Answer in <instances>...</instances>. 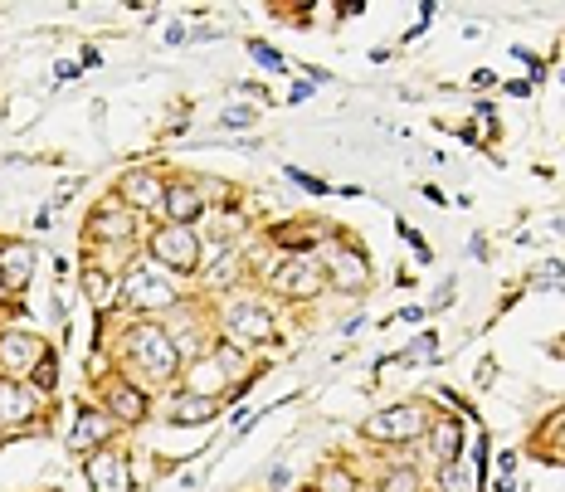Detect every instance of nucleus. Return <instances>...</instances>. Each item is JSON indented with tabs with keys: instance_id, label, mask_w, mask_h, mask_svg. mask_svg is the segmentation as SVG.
Returning a JSON list of instances; mask_svg holds the SVG:
<instances>
[{
	"instance_id": "16",
	"label": "nucleus",
	"mask_w": 565,
	"mask_h": 492,
	"mask_svg": "<svg viewBox=\"0 0 565 492\" xmlns=\"http://www.w3.org/2000/svg\"><path fill=\"white\" fill-rule=\"evenodd\" d=\"M108 410H113V419H122V424H142V419H147V395H142L137 385H113V390H108Z\"/></svg>"
},
{
	"instance_id": "18",
	"label": "nucleus",
	"mask_w": 565,
	"mask_h": 492,
	"mask_svg": "<svg viewBox=\"0 0 565 492\" xmlns=\"http://www.w3.org/2000/svg\"><path fill=\"white\" fill-rule=\"evenodd\" d=\"M88 229L98 234V239H127L132 234V210L117 200V205H103V210H93V220Z\"/></svg>"
},
{
	"instance_id": "11",
	"label": "nucleus",
	"mask_w": 565,
	"mask_h": 492,
	"mask_svg": "<svg viewBox=\"0 0 565 492\" xmlns=\"http://www.w3.org/2000/svg\"><path fill=\"white\" fill-rule=\"evenodd\" d=\"M108 434H113V419L103 415V410H78V424H74V434H69V449L74 454H98L103 444H108Z\"/></svg>"
},
{
	"instance_id": "23",
	"label": "nucleus",
	"mask_w": 565,
	"mask_h": 492,
	"mask_svg": "<svg viewBox=\"0 0 565 492\" xmlns=\"http://www.w3.org/2000/svg\"><path fill=\"white\" fill-rule=\"evenodd\" d=\"M215 361L225 366V376H229V380L239 376V366H244V351H239V341H225V346L215 351Z\"/></svg>"
},
{
	"instance_id": "1",
	"label": "nucleus",
	"mask_w": 565,
	"mask_h": 492,
	"mask_svg": "<svg viewBox=\"0 0 565 492\" xmlns=\"http://www.w3.org/2000/svg\"><path fill=\"white\" fill-rule=\"evenodd\" d=\"M127 351H132V361L156 380H171L181 371V351H176L171 332H161V327H151V322H137V327L127 332Z\"/></svg>"
},
{
	"instance_id": "20",
	"label": "nucleus",
	"mask_w": 565,
	"mask_h": 492,
	"mask_svg": "<svg viewBox=\"0 0 565 492\" xmlns=\"http://www.w3.org/2000/svg\"><path fill=\"white\" fill-rule=\"evenodd\" d=\"M380 492H419V473L415 468H385V478H380Z\"/></svg>"
},
{
	"instance_id": "24",
	"label": "nucleus",
	"mask_w": 565,
	"mask_h": 492,
	"mask_svg": "<svg viewBox=\"0 0 565 492\" xmlns=\"http://www.w3.org/2000/svg\"><path fill=\"white\" fill-rule=\"evenodd\" d=\"M54 380H59V361H54V351H49V356L35 366V385L39 390H54Z\"/></svg>"
},
{
	"instance_id": "28",
	"label": "nucleus",
	"mask_w": 565,
	"mask_h": 492,
	"mask_svg": "<svg viewBox=\"0 0 565 492\" xmlns=\"http://www.w3.org/2000/svg\"><path fill=\"white\" fill-rule=\"evenodd\" d=\"M551 434H556V439H561V449H565V410L556 419H551Z\"/></svg>"
},
{
	"instance_id": "26",
	"label": "nucleus",
	"mask_w": 565,
	"mask_h": 492,
	"mask_svg": "<svg viewBox=\"0 0 565 492\" xmlns=\"http://www.w3.org/2000/svg\"><path fill=\"white\" fill-rule=\"evenodd\" d=\"M288 181H298V186L317 190V195H327V181H317V176H307V171H288Z\"/></svg>"
},
{
	"instance_id": "19",
	"label": "nucleus",
	"mask_w": 565,
	"mask_h": 492,
	"mask_svg": "<svg viewBox=\"0 0 565 492\" xmlns=\"http://www.w3.org/2000/svg\"><path fill=\"white\" fill-rule=\"evenodd\" d=\"M225 385H229V376L215 356H195V366H190V390H195V395H215V400H220Z\"/></svg>"
},
{
	"instance_id": "12",
	"label": "nucleus",
	"mask_w": 565,
	"mask_h": 492,
	"mask_svg": "<svg viewBox=\"0 0 565 492\" xmlns=\"http://www.w3.org/2000/svg\"><path fill=\"white\" fill-rule=\"evenodd\" d=\"M39 415V400L30 385H20V380H0V424H30Z\"/></svg>"
},
{
	"instance_id": "17",
	"label": "nucleus",
	"mask_w": 565,
	"mask_h": 492,
	"mask_svg": "<svg viewBox=\"0 0 565 492\" xmlns=\"http://www.w3.org/2000/svg\"><path fill=\"white\" fill-rule=\"evenodd\" d=\"M463 449V424L458 419H439L434 429H429V454L439 458V468H449L453 458Z\"/></svg>"
},
{
	"instance_id": "8",
	"label": "nucleus",
	"mask_w": 565,
	"mask_h": 492,
	"mask_svg": "<svg viewBox=\"0 0 565 492\" xmlns=\"http://www.w3.org/2000/svg\"><path fill=\"white\" fill-rule=\"evenodd\" d=\"M44 356H49V346H44L39 337H30V332H5V337H0V361H5V371H10V376L35 371Z\"/></svg>"
},
{
	"instance_id": "22",
	"label": "nucleus",
	"mask_w": 565,
	"mask_h": 492,
	"mask_svg": "<svg viewBox=\"0 0 565 492\" xmlns=\"http://www.w3.org/2000/svg\"><path fill=\"white\" fill-rule=\"evenodd\" d=\"M249 54L264 64V69H273V74H288V59L278 54V49H268V44H259V39H249Z\"/></svg>"
},
{
	"instance_id": "14",
	"label": "nucleus",
	"mask_w": 565,
	"mask_h": 492,
	"mask_svg": "<svg viewBox=\"0 0 565 492\" xmlns=\"http://www.w3.org/2000/svg\"><path fill=\"white\" fill-rule=\"evenodd\" d=\"M35 273V244H5L0 249V283L5 288H25Z\"/></svg>"
},
{
	"instance_id": "5",
	"label": "nucleus",
	"mask_w": 565,
	"mask_h": 492,
	"mask_svg": "<svg viewBox=\"0 0 565 492\" xmlns=\"http://www.w3.org/2000/svg\"><path fill=\"white\" fill-rule=\"evenodd\" d=\"M225 327H229V337L234 341H273L278 337V322H273V312H268L264 303H229V312H225Z\"/></svg>"
},
{
	"instance_id": "21",
	"label": "nucleus",
	"mask_w": 565,
	"mask_h": 492,
	"mask_svg": "<svg viewBox=\"0 0 565 492\" xmlns=\"http://www.w3.org/2000/svg\"><path fill=\"white\" fill-rule=\"evenodd\" d=\"M317 492H361V483L351 478V468H327L322 473V488Z\"/></svg>"
},
{
	"instance_id": "3",
	"label": "nucleus",
	"mask_w": 565,
	"mask_h": 492,
	"mask_svg": "<svg viewBox=\"0 0 565 492\" xmlns=\"http://www.w3.org/2000/svg\"><path fill=\"white\" fill-rule=\"evenodd\" d=\"M151 259L166 264L171 273H195V264H200V239H195L186 225L156 229V234H151Z\"/></svg>"
},
{
	"instance_id": "9",
	"label": "nucleus",
	"mask_w": 565,
	"mask_h": 492,
	"mask_svg": "<svg viewBox=\"0 0 565 492\" xmlns=\"http://www.w3.org/2000/svg\"><path fill=\"white\" fill-rule=\"evenodd\" d=\"M327 283L341 288V293H361L366 288V259L346 244H332L327 249Z\"/></svg>"
},
{
	"instance_id": "7",
	"label": "nucleus",
	"mask_w": 565,
	"mask_h": 492,
	"mask_svg": "<svg viewBox=\"0 0 565 492\" xmlns=\"http://www.w3.org/2000/svg\"><path fill=\"white\" fill-rule=\"evenodd\" d=\"M122 298L127 307H137V312H156V307H166L176 293H171V283L156 273V268H137L127 283H122Z\"/></svg>"
},
{
	"instance_id": "4",
	"label": "nucleus",
	"mask_w": 565,
	"mask_h": 492,
	"mask_svg": "<svg viewBox=\"0 0 565 492\" xmlns=\"http://www.w3.org/2000/svg\"><path fill=\"white\" fill-rule=\"evenodd\" d=\"M268 283H273V293H283V298H317L322 283H327V273L312 264V259L293 254V259H283V264L268 273Z\"/></svg>"
},
{
	"instance_id": "2",
	"label": "nucleus",
	"mask_w": 565,
	"mask_h": 492,
	"mask_svg": "<svg viewBox=\"0 0 565 492\" xmlns=\"http://www.w3.org/2000/svg\"><path fill=\"white\" fill-rule=\"evenodd\" d=\"M434 429V419H429V410L424 405H395V410H380V415L366 419V439H376V444H415L419 434H429Z\"/></svg>"
},
{
	"instance_id": "13",
	"label": "nucleus",
	"mask_w": 565,
	"mask_h": 492,
	"mask_svg": "<svg viewBox=\"0 0 565 492\" xmlns=\"http://www.w3.org/2000/svg\"><path fill=\"white\" fill-rule=\"evenodd\" d=\"M171 424H181V429H190V424H210V419L220 415V400L215 395H195V390H181L176 400H171Z\"/></svg>"
},
{
	"instance_id": "6",
	"label": "nucleus",
	"mask_w": 565,
	"mask_h": 492,
	"mask_svg": "<svg viewBox=\"0 0 565 492\" xmlns=\"http://www.w3.org/2000/svg\"><path fill=\"white\" fill-rule=\"evenodd\" d=\"M88 488L93 492H132V463L127 454H117V449H98V454H88Z\"/></svg>"
},
{
	"instance_id": "15",
	"label": "nucleus",
	"mask_w": 565,
	"mask_h": 492,
	"mask_svg": "<svg viewBox=\"0 0 565 492\" xmlns=\"http://www.w3.org/2000/svg\"><path fill=\"white\" fill-rule=\"evenodd\" d=\"M166 215H171V225L200 220V215H205V195H200L195 186H171L166 190Z\"/></svg>"
},
{
	"instance_id": "27",
	"label": "nucleus",
	"mask_w": 565,
	"mask_h": 492,
	"mask_svg": "<svg viewBox=\"0 0 565 492\" xmlns=\"http://www.w3.org/2000/svg\"><path fill=\"white\" fill-rule=\"evenodd\" d=\"M444 488H449V492H463V488H468V478H463V468H453V463H449V468H444Z\"/></svg>"
},
{
	"instance_id": "10",
	"label": "nucleus",
	"mask_w": 565,
	"mask_h": 492,
	"mask_svg": "<svg viewBox=\"0 0 565 492\" xmlns=\"http://www.w3.org/2000/svg\"><path fill=\"white\" fill-rule=\"evenodd\" d=\"M117 195H122L127 210H156V205H166V181L156 171H127Z\"/></svg>"
},
{
	"instance_id": "25",
	"label": "nucleus",
	"mask_w": 565,
	"mask_h": 492,
	"mask_svg": "<svg viewBox=\"0 0 565 492\" xmlns=\"http://www.w3.org/2000/svg\"><path fill=\"white\" fill-rule=\"evenodd\" d=\"M225 127H254V108H225Z\"/></svg>"
}]
</instances>
